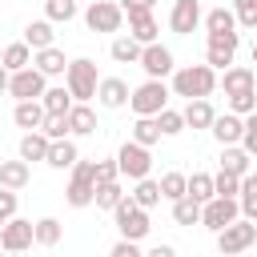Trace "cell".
I'll list each match as a JSON object with an SVG mask.
<instances>
[{
	"mask_svg": "<svg viewBox=\"0 0 257 257\" xmlns=\"http://www.w3.org/2000/svg\"><path fill=\"white\" fill-rule=\"evenodd\" d=\"M157 124H161V137H177V133H185V116H181L177 108H165V112L157 116Z\"/></svg>",
	"mask_w": 257,
	"mask_h": 257,
	"instance_id": "cell-43",
	"label": "cell"
},
{
	"mask_svg": "<svg viewBox=\"0 0 257 257\" xmlns=\"http://www.w3.org/2000/svg\"><path fill=\"white\" fill-rule=\"evenodd\" d=\"M76 16V0H44V20H52V24H68Z\"/></svg>",
	"mask_w": 257,
	"mask_h": 257,
	"instance_id": "cell-40",
	"label": "cell"
},
{
	"mask_svg": "<svg viewBox=\"0 0 257 257\" xmlns=\"http://www.w3.org/2000/svg\"><path fill=\"white\" fill-rule=\"evenodd\" d=\"M112 221H116V229H120V237L124 241H145L149 237V209H141L133 197H124L116 209H112Z\"/></svg>",
	"mask_w": 257,
	"mask_h": 257,
	"instance_id": "cell-5",
	"label": "cell"
},
{
	"mask_svg": "<svg viewBox=\"0 0 257 257\" xmlns=\"http://www.w3.org/2000/svg\"><path fill=\"white\" fill-rule=\"evenodd\" d=\"M169 96H173V88H169L165 80H145V84L133 88L128 108H133L137 116H161V112L169 108Z\"/></svg>",
	"mask_w": 257,
	"mask_h": 257,
	"instance_id": "cell-3",
	"label": "cell"
},
{
	"mask_svg": "<svg viewBox=\"0 0 257 257\" xmlns=\"http://www.w3.org/2000/svg\"><path fill=\"white\" fill-rule=\"evenodd\" d=\"M141 209H153V205H161V185L153 181V177H145V181H137V189L128 193Z\"/></svg>",
	"mask_w": 257,
	"mask_h": 257,
	"instance_id": "cell-38",
	"label": "cell"
},
{
	"mask_svg": "<svg viewBox=\"0 0 257 257\" xmlns=\"http://www.w3.org/2000/svg\"><path fill=\"white\" fill-rule=\"evenodd\" d=\"M108 181H120L116 157H112V161H96V185H108Z\"/></svg>",
	"mask_w": 257,
	"mask_h": 257,
	"instance_id": "cell-46",
	"label": "cell"
},
{
	"mask_svg": "<svg viewBox=\"0 0 257 257\" xmlns=\"http://www.w3.org/2000/svg\"><path fill=\"white\" fill-rule=\"evenodd\" d=\"M76 161H80V149H76V141H52V149H48V169H76Z\"/></svg>",
	"mask_w": 257,
	"mask_h": 257,
	"instance_id": "cell-24",
	"label": "cell"
},
{
	"mask_svg": "<svg viewBox=\"0 0 257 257\" xmlns=\"http://www.w3.org/2000/svg\"><path fill=\"white\" fill-rule=\"evenodd\" d=\"M84 24H88V32H120L124 12H120L116 0H92L84 8Z\"/></svg>",
	"mask_w": 257,
	"mask_h": 257,
	"instance_id": "cell-9",
	"label": "cell"
},
{
	"mask_svg": "<svg viewBox=\"0 0 257 257\" xmlns=\"http://www.w3.org/2000/svg\"><path fill=\"white\" fill-rule=\"evenodd\" d=\"M8 84H12V72H8V68H4V64H0V96H4V92H8Z\"/></svg>",
	"mask_w": 257,
	"mask_h": 257,
	"instance_id": "cell-52",
	"label": "cell"
},
{
	"mask_svg": "<svg viewBox=\"0 0 257 257\" xmlns=\"http://www.w3.org/2000/svg\"><path fill=\"white\" fill-rule=\"evenodd\" d=\"M0 64L8 72H24V68H32V48L24 40H12V44H4V60Z\"/></svg>",
	"mask_w": 257,
	"mask_h": 257,
	"instance_id": "cell-28",
	"label": "cell"
},
{
	"mask_svg": "<svg viewBox=\"0 0 257 257\" xmlns=\"http://www.w3.org/2000/svg\"><path fill=\"white\" fill-rule=\"evenodd\" d=\"M124 197H128V193H124V185H120V181H108V185H96V201H92V205L112 213V209H116Z\"/></svg>",
	"mask_w": 257,
	"mask_h": 257,
	"instance_id": "cell-36",
	"label": "cell"
},
{
	"mask_svg": "<svg viewBox=\"0 0 257 257\" xmlns=\"http://www.w3.org/2000/svg\"><path fill=\"white\" fill-rule=\"evenodd\" d=\"M128 96H133L128 80H120V76H100V88H96V104H100V108H124Z\"/></svg>",
	"mask_w": 257,
	"mask_h": 257,
	"instance_id": "cell-15",
	"label": "cell"
},
{
	"mask_svg": "<svg viewBox=\"0 0 257 257\" xmlns=\"http://www.w3.org/2000/svg\"><path fill=\"white\" fill-rule=\"evenodd\" d=\"M233 12H237V28H249V32L257 28V0H253V4H241V8H233Z\"/></svg>",
	"mask_w": 257,
	"mask_h": 257,
	"instance_id": "cell-48",
	"label": "cell"
},
{
	"mask_svg": "<svg viewBox=\"0 0 257 257\" xmlns=\"http://www.w3.org/2000/svg\"><path fill=\"white\" fill-rule=\"evenodd\" d=\"M157 185H161V201H169V205L189 193V177H185V173H161Z\"/></svg>",
	"mask_w": 257,
	"mask_h": 257,
	"instance_id": "cell-34",
	"label": "cell"
},
{
	"mask_svg": "<svg viewBox=\"0 0 257 257\" xmlns=\"http://www.w3.org/2000/svg\"><path fill=\"white\" fill-rule=\"evenodd\" d=\"M52 20H32V24H24V44L32 48V52H44V48H52Z\"/></svg>",
	"mask_w": 257,
	"mask_h": 257,
	"instance_id": "cell-26",
	"label": "cell"
},
{
	"mask_svg": "<svg viewBox=\"0 0 257 257\" xmlns=\"http://www.w3.org/2000/svg\"><path fill=\"white\" fill-rule=\"evenodd\" d=\"M0 229H4V217H0Z\"/></svg>",
	"mask_w": 257,
	"mask_h": 257,
	"instance_id": "cell-58",
	"label": "cell"
},
{
	"mask_svg": "<svg viewBox=\"0 0 257 257\" xmlns=\"http://www.w3.org/2000/svg\"><path fill=\"white\" fill-rule=\"evenodd\" d=\"M217 72L209 68V64H177V72H173V96H185V100H209L213 96V88H217Z\"/></svg>",
	"mask_w": 257,
	"mask_h": 257,
	"instance_id": "cell-1",
	"label": "cell"
},
{
	"mask_svg": "<svg viewBox=\"0 0 257 257\" xmlns=\"http://www.w3.org/2000/svg\"><path fill=\"white\" fill-rule=\"evenodd\" d=\"M237 205H241V217L257 225V173L241 177V197H237Z\"/></svg>",
	"mask_w": 257,
	"mask_h": 257,
	"instance_id": "cell-31",
	"label": "cell"
},
{
	"mask_svg": "<svg viewBox=\"0 0 257 257\" xmlns=\"http://www.w3.org/2000/svg\"><path fill=\"white\" fill-rule=\"evenodd\" d=\"M128 141H137V145L153 149V145L161 141V124H157V116H137V120H133V137H128Z\"/></svg>",
	"mask_w": 257,
	"mask_h": 257,
	"instance_id": "cell-33",
	"label": "cell"
},
{
	"mask_svg": "<svg viewBox=\"0 0 257 257\" xmlns=\"http://www.w3.org/2000/svg\"><path fill=\"white\" fill-rule=\"evenodd\" d=\"M0 257H4V245H0Z\"/></svg>",
	"mask_w": 257,
	"mask_h": 257,
	"instance_id": "cell-59",
	"label": "cell"
},
{
	"mask_svg": "<svg viewBox=\"0 0 257 257\" xmlns=\"http://www.w3.org/2000/svg\"><path fill=\"white\" fill-rule=\"evenodd\" d=\"M241 4H253V0H233V8H241Z\"/></svg>",
	"mask_w": 257,
	"mask_h": 257,
	"instance_id": "cell-54",
	"label": "cell"
},
{
	"mask_svg": "<svg viewBox=\"0 0 257 257\" xmlns=\"http://www.w3.org/2000/svg\"><path fill=\"white\" fill-rule=\"evenodd\" d=\"M225 100H229V112H237V116H253V112H257V88H253V92L225 96Z\"/></svg>",
	"mask_w": 257,
	"mask_h": 257,
	"instance_id": "cell-41",
	"label": "cell"
},
{
	"mask_svg": "<svg viewBox=\"0 0 257 257\" xmlns=\"http://www.w3.org/2000/svg\"><path fill=\"white\" fill-rule=\"evenodd\" d=\"M32 241H36V221H24V217L4 221V229H0V245H4V253H24Z\"/></svg>",
	"mask_w": 257,
	"mask_h": 257,
	"instance_id": "cell-12",
	"label": "cell"
},
{
	"mask_svg": "<svg viewBox=\"0 0 257 257\" xmlns=\"http://www.w3.org/2000/svg\"><path fill=\"white\" fill-rule=\"evenodd\" d=\"M120 4V12H124V20H133V16H145V12H153L149 4H141V0H116Z\"/></svg>",
	"mask_w": 257,
	"mask_h": 257,
	"instance_id": "cell-50",
	"label": "cell"
},
{
	"mask_svg": "<svg viewBox=\"0 0 257 257\" xmlns=\"http://www.w3.org/2000/svg\"><path fill=\"white\" fill-rule=\"evenodd\" d=\"M201 20H205L201 0H173V8H169V28H173L177 36H189Z\"/></svg>",
	"mask_w": 257,
	"mask_h": 257,
	"instance_id": "cell-14",
	"label": "cell"
},
{
	"mask_svg": "<svg viewBox=\"0 0 257 257\" xmlns=\"http://www.w3.org/2000/svg\"><path fill=\"white\" fill-rule=\"evenodd\" d=\"M241 149H245L249 157H257V112H253V116H245V137H241Z\"/></svg>",
	"mask_w": 257,
	"mask_h": 257,
	"instance_id": "cell-45",
	"label": "cell"
},
{
	"mask_svg": "<svg viewBox=\"0 0 257 257\" xmlns=\"http://www.w3.org/2000/svg\"><path fill=\"white\" fill-rule=\"evenodd\" d=\"M116 169H120V177H128V181H145L149 169H153V153H149L145 145H137V141H124V145L116 149Z\"/></svg>",
	"mask_w": 257,
	"mask_h": 257,
	"instance_id": "cell-8",
	"label": "cell"
},
{
	"mask_svg": "<svg viewBox=\"0 0 257 257\" xmlns=\"http://www.w3.org/2000/svg\"><path fill=\"white\" fill-rule=\"evenodd\" d=\"M253 72H257V68H253Z\"/></svg>",
	"mask_w": 257,
	"mask_h": 257,
	"instance_id": "cell-60",
	"label": "cell"
},
{
	"mask_svg": "<svg viewBox=\"0 0 257 257\" xmlns=\"http://www.w3.org/2000/svg\"><path fill=\"white\" fill-rule=\"evenodd\" d=\"M141 4H149V8H153V4H157V0H141Z\"/></svg>",
	"mask_w": 257,
	"mask_h": 257,
	"instance_id": "cell-55",
	"label": "cell"
},
{
	"mask_svg": "<svg viewBox=\"0 0 257 257\" xmlns=\"http://www.w3.org/2000/svg\"><path fill=\"white\" fill-rule=\"evenodd\" d=\"M40 104H44V112H48V116H68L76 100H72V92H68L64 84H52V88L40 96Z\"/></svg>",
	"mask_w": 257,
	"mask_h": 257,
	"instance_id": "cell-23",
	"label": "cell"
},
{
	"mask_svg": "<svg viewBox=\"0 0 257 257\" xmlns=\"http://www.w3.org/2000/svg\"><path fill=\"white\" fill-rule=\"evenodd\" d=\"M249 245H257V225L245 221V217H237L229 229L217 233V253H221V257H237V253H245Z\"/></svg>",
	"mask_w": 257,
	"mask_h": 257,
	"instance_id": "cell-6",
	"label": "cell"
},
{
	"mask_svg": "<svg viewBox=\"0 0 257 257\" xmlns=\"http://www.w3.org/2000/svg\"><path fill=\"white\" fill-rule=\"evenodd\" d=\"M4 257H20V253H4Z\"/></svg>",
	"mask_w": 257,
	"mask_h": 257,
	"instance_id": "cell-56",
	"label": "cell"
},
{
	"mask_svg": "<svg viewBox=\"0 0 257 257\" xmlns=\"http://www.w3.org/2000/svg\"><path fill=\"white\" fill-rule=\"evenodd\" d=\"M185 197H193L197 205H209V201L217 197L213 177H209V173H193V177H189V193H185Z\"/></svg>",
	"mask_w": 257,
	"mask_h": 257,
	"instance_id": "cell-35",
	"label": "cell"
},
{
	"mask_svg": "<svg viewBox=\"0 0 257 257\" xmlns=\"http://www.w3.org/2000/svg\"><path fill=\"white\" fill-rule=\"evenodd\" d=\"M48 149H52V141L44 137V133H24L20 137V161H48Z\"/></svg>",
	"mask_w": 257,
	"mask_h": 257,
	"instance_id": "cell-27",
	"label": "cell"
},
{
	"mask_svg": "<svg viewBox=\"0 0 257 257\" xmlns=\"http://www.w3.org/2000/svg\"><path fill=\"white\" fill-rule=\"evenodd\" d=\"M237 48H241V32H213L205 44V64L213 72H225V68H233Z\"/></svg>",
	"mask_w": 257,
	"mask_h": 257,
	"instance_id": "cell-7",
	"label": "cell"
},
{
	"mask_svg": "<svg viewBox=\"0 0 257 257\" xmlns=\"http://www.w3.org/2000/svg\"><path fill=\"white\" fill-rule=\"evenodd\" d=\"M217 84L225 88V96L253 92V88H257V72H253V68H245V64H233V68H225V72H221V80H217Z\"/></svg>",
	"mask_w": 257,
	"mask_h": 257,
	"instance_id": "cell-17",
	"label": "cell"
},
{
	"mask_svg": "<svg viewBox=\"0 0 257 257\" xmlns=\"http://www.w3.org/2000/svg\"><path fill=\"white\" fill-rule=\"evenodd\" d=\"M40 133H44L48 141H68V137H72V128H68V116H48Z\"/></svg>",
	"mask_w": 257,
	"mask_h": 257,
	"instance_id": "cell-44",
	"label": "cell"
},
{
	"mask_svg": "<svg viewBox=\"0 0 257 257\" xmlns=\"http://www.w3.org/2000/svg\"><path fill=\"white\" fill-rule=\"evenodd\" d=\"M141 52H145V48H141L133 36H116V40L108 44V56H112L116 64H141Z\"/></svg>",
	"mask_w": 257,
	"mask_h": 257,
	"instance_id": "cell-30",
	"label": "cell"
},
{
	"mask_svg": "<svg viewBox=\"0 0 257 257\" xmlns=\"http://www.w3.org/2000/svg\"><path fill=\"white\" fill-rule=\"evenodd\" d=\"M108 257H145V253H141V245H137V241H124V237H120V241L108 249Z\"/></svg>",
	"mask_w": 257,
	"mask_h": 257,
	"instance_id": "cell-49",
	"label": "cell"
},
{
	"mask_svg": "<svg viewBox=\"0 0 257 257\" xmlns=\"http://www.w3.org/2000/svg\"><path fill=\"white\" fill-rule=\"evenodd\" d=\"M60 237H64V225H60L56 217H40V221H36V245L52 249V245H60Z\"/></svg>",
	"mask_w": 257,
	"mask_h": 257,
	"instance_id": "cell-37",
	"label": "cell"
},
{
	"mask_svg": "<svg viewBox=\"0 0 257 257\" xmlns=\"http://www.w3.org/2000/svg\"><path fill=\"white\" fill-rule=\"evenodd\" d=\"M209 133L217 137V145H221V149L241 145V137H245V116H237V112H217V120H213V128H209Z\"/></svg>",
	"mask_w": 257,
	"mask_h": 257,
	"instance_id": "cell-16",
	"label": "cell"
},
{
	"mask_svg": "<svg viewBox=\"0 0 257 257\" xmlns=\"http://www.w3.org/2000/svg\"><path fill=\"white\" fill-rule=\"evenodd\" d=\"M141 68H145V76H149V80H165V76H173V72H177V60H173V52L157 40V44H149V48L141 52Z\"/></svg>",
	"mask_w": 257,
	"mask_h": 257,
	"instance_id": "cell-13",
	"label": "cell"
},
{
	"mask_svg": "<svg viewBox=\"0 0 257 257\" xmlns=\"http://www.w3.org/2000/svg\"><path fill=\"white\" fill-rule=\"evenodd\" d=\"M213 189H217V197H229V201H237V197H241V177H229V173H221V169H217V177H213Z\"/></svg>",
	"mask_w": 257,
	"mask_h": 257,
	"instance_id": "cell-42",
	"label": "cell"
},
{
	"mask_svg": "<svg viewBox=\"0 0 257 257\" xmlns=\"http://www.w3.org/2000/svg\"><path fill=\"white\" fill-rule=\"evenodd\" d=\"M28 181H32V165H28V161H20V157H16V161H0V189H12V193H16V189H24Z\"/></svg>",
	"mask_w": 257,
	"mask_h": 257,
	"instance_id": "cell-19",
	"label": "cell"
},
{
	"mask_svg": "<svg viewBox=\"0 0 257 257\" xmlns=\"http://www.w3.org/2000/svg\"><path fill=\"white\" fill-rule=\"evenodd\" d=\"M145 257H177V249H173V245H153Z\"/></svg>",
	"mask_w": 257,
	"mask_h": 257,
	"instance_id": "cell-51",
	"label": "cell"
},
{
	"mask_svg": "<svg viewBox=\"0 0 257 257\" xmlns=\"http://www.w3.org/2000/svg\"><path fill=\"white\" fill-rule=\"evenodd\" d=\"M16 209H20V197H16L12 189H0V217H4V221H12V217H16Z\"/></svg>",
	"mask_w": 257,
	"mask_h": 257,
	"instance_id": "cell-47",
	"label": "cell"
},
{
	"mask_svg": "<svg viewBox=\"0 0 257 257\" xmlns=\"http://www.w3.org/2000/svg\"><path fill=\"white\" fill-rule=\"evenodd\" d=\"M48 92V76L44 72H36V68H24V72H12V84H8V96H16V104L20 100H40Z\"/></svg>",
	"mask_w": 257,
	"mask_h": 257,
	"instance_id": "cell-11",
	"label": "cell"
},
{
	"mask_svg": "<svg viewBox=\"0 0 257 257\" xmlns=\"http://www.w3.org/2000/svg\"><path fill=\"white\" fill-rule=\"evenodd\" d=\"M64 88L72 92V100H76V104H88V100L96 96V88H100V76H96V60H88V56H76V60H68V72H64Z\"/></svg>",
	"mask_w": 257,
	"mask_h": 257,
	"instance_id": "cell-2",
	"label": "cell"
},
{
	"mask_svg": "<svg viewBox=\"0 0 257 257\" xmlns=\"http://www.w3.org/2000/svg\"><path fill=\"white\" fill-rule=\"evenodd\" d=\"M157 32H161V24H157V16H153V12H145V16H133V20H128V36H133L141 48L157 44Z\"/></svg>",
	"mask_w": 257,
	"mask_h": 257,
	"instance_id": "cell-22",
	"label": "cell"
},
{
	"mask_svg": "<svg viewBox=\"0 0 257 257\" xmlns=\"http://www.w3.org/2000/svg\"><path fill=\"white\" fill-rule=\"evenodd\" d=\"M32 68L44 72V76H64V72H68V60H64V52L52 44V48H44V52H32Z\"/></svg>",
	"mask_w": 257,
	"mask_h": 257,
	"instance_id": "cell-21",
	"label": "cell"
},
{
	"mask_svg": "<svg viewBox=\"0 0 257 257\" xmlns=\"http://www.w3.org/2000/svg\"><path fill=\"white\" fill-rule=\"evenodd\" d=\"M249 153L241 149V145H229V149H221V173H229V177H249L253 169H249Z\"/></svg>",
	"mask_w": 257,
	"mask_h": 257,
	"instance_id": "cell-25",
	"label": "cell"
},
{
	"mask_svg": "<svg viewBox=\"0 0 257 257\" xmlns=\"http://www.w3.org/2000/svg\"><path fill=\"white\" fill-rule=\"evenodd\" d=\"M181 116H185V128H213V120H217V108H213L209 100H185Z\"/></svg>",
	"mask_w": 257,
	"mask_h": 257,
	"instance_id": "cell-20",
	"label": "cell"
},
{
	"mask_svg": "<svg viewBox=\"0 0 257 257\" xmlns=\"http://www.w3.org/2000/svg\"><path fill=\"white\" fill-rule=\"evenodd\" d=\"M0 60H4V48H0Z\"/></svg>",
	"mask_w": 257,
	"mask_h": 257,
	"instance_id": "cell-57",
	"label": "cell"
},
{
	"mask_svg": "<svg viewBox=\"0 0 257 257\" xmlns=\"http://www.w3.org/2000/svg\"><path fill=\"white\" fill-rule=\"evenodd\" d=\"M249 56H253V64H257V40H253V48H249Z\"/></svg>",
	"mask_w": 257,
	"mask_h": 257,
	"instance_id": "cell-53",
	"label": "cell"
},
{
	"mask_svg": "<svg viewBox=\"0 0 257 257\" xmlns=\"http://www.w3.org/2000/svg\"><path fill=\"white\" fill-rule=\"evenodd\" d=\"M201 209L205 205H197L193 197H181V201H173V221L177 225H201Z\"/></svg>",
	"mask_w": 257,
	"mask_h": 257,
	"instance_id": "cell-39",
	"label": "cell"
},
{
	"mask_svg": "<svg viewBox=\"0 0 257 257\" xmlns=\"http://www.w3.org/2000/svg\"><path fill=\"white\" fill-rule=\"evenodd\" d=\"M205 32L213 36V32H237V12L233 8H213V12H205Z\"/></svg>",
	"mask_w": 257,
	"mask_h": 257,
	"instance_id": "cell-32",
	"label": "cell"
},
{
	"mask_svg": "<svg viewBox=\"0 0 257 257\" xmlns=\"http://www.w3.org/2000/svg\"><path fill=\"white\" fill-rule=\"evenodd\" d=\"M12 120H16V128H24V133H40L44 120H48V112H44L40 100H20V104L12 108Z\"/></svg>",
	"mask_w": 257,
	"mask_h": 257,
	"instance_id": "cell-18",
	"label": "cell"
},
{
	"mask_svg": "<svg viewBox=\"0 0 257 257\" xmlns=\"http://www.w3.org/2000/svg\"><path fill=\"white\" fill-rule=\"evenodd\" d=\"M237 217H241V205H237V201H229V197H213V201L201 209V225H205L209 233H221V229H229Z\"/></svg>",
	"mask_w": 257,
	"mask_h": 257,
	"instance_id": "cell-10",
	"label": "cell"
},
{
	"mask_svg": "<svg viewBox=\"0 0 257 257\" xmlns=\"http://www.w3.org/2000/svg\"><path fill=\"white\" fill-rule=\"evenodd\" d=\"M68 128H72V137H92V133H96V112H92V104H72Z\"/></svg>",
	"mask_w": 257,
	"mask_h": 257,
	"instance_id": "cell-29",
	"label": "cell"
},
{
	"mask_svg": "<svg viewBox=\"0 0 257 257\" xmlns=\"http://www.w3.org/2000/svg\"><path fill=\"white\" fill-rule=\"evenodd\" d=\"M64 201H68L72 209H88V205L96 201V161H76L72 181H68V189H64Z\"/></svg>",
	"mask_w": 257,
	"mask_h": 257,
	"instance_id": "cell-4",
	"label": "cell"
}]
</instances>
